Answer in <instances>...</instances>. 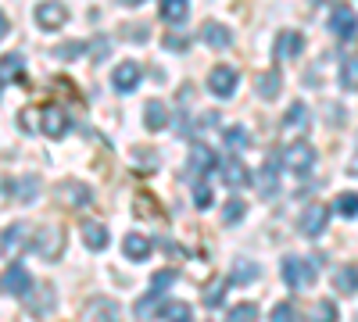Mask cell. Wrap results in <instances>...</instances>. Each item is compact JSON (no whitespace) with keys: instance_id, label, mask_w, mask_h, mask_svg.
Instances as JSON below:
<instances>
[{"instance_id":"cell-6","label":"cell","mask_w":358,"mask_h":322,"mask_svg":"<svg viewBox=\"0 0 358 322\" xmlns=\"http://www.w3.org/2000/svg\"><path fill=\"white\" fill-rule=\"evenodd\" d=\"M40 133L50 136V140H62L69 133V111L65 108H57V104H47L40 111Z\"/></svg>"},{"instance_id":"cell-5","label":"cell","mask_w":358,"mask_h":322,"mask_svg":"<svg viewBox=\"0 0 358 322\" xmlns=\"http://www.w3.org/2000/svg\"><path fill=\"white\" fill-rule=\"evenodd\" d=\"M330 33H334L337 40L358 36V11L348 8V4H337V8L330 11Z\"/></svg>"},{"instance_id":"cell-45","label":"cell","mask_w":358,"mask_h":322,"mask_svg":"<svg viewBox=\"0 0 358 322\" xmlns=\"http://www.w3.org/2000/svg\"><path fill=\"white\" fill-rule=\"evenodd\" d=\"M108 50H111V43H108V40H97V43H94V54H97V57H104Z\"/></svg>"},{"instance_id":"cell-44","label":"cell","mask_w":358,"mask_h":322,"mask_svg":"<svg viewBox=\"0 0 358 322\" xmlns=\"http://www.w3.org/2000/svg\"><path fill=\"white\" fill-rule=\"evenodd\" d=\"M319 315H326V319H337V305H330V301H319V308H315Z\"/></svg>"},{"instance_id":"cell-4","label":"cell","mask_w":358,"mask_h":322,"mask_svg":"<svg viewBox=\"0 0 358 322\" xmlns=\"http://www.w3.org/2000/svg\"><path fill=\"white\" fill-rule=\"evenodd\" d=\"M33 247H36V254H40L43 261H57V258H62V251H65V233L57 229V226H47V229L36 233Z\"/></svg>"},{"instance_id":"cell-1","label":"cell","mask_w":358,"mask_h":322,"mask_svg":"<svg viewBox=\"0 0 358 322\" xmlns=\"http://www.w3.org/2000/svg\"><path fill=\"white\" fill-rule=\"evenodd\" d=\"M0 290H4L8 298H22L25 301L29 294H33V276H29L25 265L15 261V265H8L4 272H0Z\"/></svg>"},{"instance_id":"cell-20","label":"cell","mask_w":358,"mask_h":322,"mask_svg":"<svg viewBox=\"0 0 358 322\" xmlns=\"http://www.w3.org/2000/svg\"><path fill=\"white\" fill-rule=\"evenodd\" d=\"M83 244L90 251H104L108 247V229L101 222H83Z\"/></svg>"},{"instance_id":"cell-22","label":"cell","mask_w":358,"mask_h":322,"mask_svg":"<svg viewBox=\"0 0 358 322\" xmlns=\"http://www.w3.org/2000/svg\"><path fill=\"white\" fill-rule=\"evenodd\" d=\"M22 68H25L22 54H4V57H0V86L15 82V79L22 75Z\"/></svg>"},{"instance_id":"cell-39","label":"cell","mask_w":358,"mask_h":322,"mask_svg":"<svg viewBox=\"0 0 358 322\" xmlns=\"http://www.w3.org/2000/svg\"><path fill=\"white\" fill-rule=\"evenodd\" d=\"M83 50H86V43H62L54 54H57V57H65V61H72V57H79Z\"/></svg>"},{"instance_id":"cell-36","label":"cell","mask_w":358,"mask_h":322,"mask_svg":"<svg viewBox=\"0 0 358 322\" xmlns=\"http://www.w3.org/2000/svg\"><path fill=\"white\" fill-rule=\"evenodd\" d=\"M25 301H29V298H25ZM29 312H36V315H43V312H54V290H50V286H43V298L29 301Z\"/></svg>"},{"instance_id":"cell-18","label":"cell","mask_w":358,"mask_h":322,"mask_svg":"<svg viewBox=\"0 0 358 322\" xmlns=\"http://www.w3.org/2000/svg\"><path fill=\"white\" fill-rule=\"evenodd\" d=\"M276 168H280L276 158H265V165H262V172H258V193H262V197H273V193H276Z\"/></svg>"},{"instance_id":"cell-26","label":"cell","mask_w":358,"mask_h":322,"mask_svg":"<svg viewBox=\"0 0 358 322\" xmlns=\"http://www.w3.org/2000/svg\"><path fill=\"white\" fill-rule=\"evenodd\" d=\"M283 126L294 133V129H308V104H301V101H294L290 108H287V119H283Z\"/></svg>"},{"instance_id":"cell-35","label":"cell","mask_w":358,"mask_h":322,"mask_svg":"<svg viewBox=\"0 0 358 322\" xmlns=\"http://www.w3.org/2000/svg\"><path fill=\"white\" fill-rule=\"evenodd\" d=\"M158 305H162V290H151V294H147L143 301H136V308H133V312H136L140 319H147V315H151Z\"/></svg>"},{"instance_id":"cell-24","label":"cell","mask_w":358,"mask_h":322,"mask_svg":"<svg viewBox=\"0 0 358 322\" xmlns=\"http://www.w3.org/2000/svg\"><path fill=\"white\" fill-rule=\"evenodd\" d=\"M190 315H194V308L187 301H162L158 305V319H165V322H179V319H190Z\"/></svg>"},{"instance_id":"cell-40","label":"cell","mask_w":358,"mask_h":322,"mask_svg":"<svg viewBox=\"0 0 358 322\" xmlns=\"http://www.w3.org/2000/svg\"><path fill=\"white\" fill-rule=\"evenodd\" d=\"M172 283H176V272H172V269L155 272V279H151V286H155V290H162V294H165V286H172Z\"/></svg>"},{"instance_id":"cell-29","label":"cell","mask_w":358,"mask_h":322,"mask_svg":"<svg viewBox=\"0 0 358 322\" xmlns=\"http://www.w3.org/2000/svg\"><path fill=\"white\" fill-rule=\"evenodd\" d=\"M341 86L344 90H358V57H344L341 61Z\"/></svg>"},{"instance_id":"cell-21","label":"cell","mask_w":358,"mask_h":322,"mask_svg":"<svg viewBox=\"0 0 358 322\" xmlns=\"http://www.w3.org/2000/svg\"><path fill=\"white\" fill-rule=\"evenodd\" d=\"M122 251H126V258H129V261H143L147 254H151V240H147L143 233H129L126 244H122Z\"/></svg>"},{"instance_id":"cell-27","label":"cell","mask_w":358,"mask_h":322,"mask_svg":"<svg viewBox=\"0 0 358 322\" xmlns=\"http://www.w3.org/2000/svg\"><path fill=\"white\" fill-rule=\"evenodd\" d=\"M158 11H162V18H165V22H179V18H187L190 0H162Z\"/></svg>"},{"instance_id":"cell-30","label":"cell","mask_w":358,"mask_h":322,"mask_svg":"<svg viewBox=\"0 0 358 322\" xmlns=\"http://www.w3.org/2000/svg\"><path fill=\"white\" fill-rule=\"evenodd\" d=\"M226 143L233 151H248L251 147V133L244 126H233V129H226Z\"/></svg>"},{"instance_id":"cell-7","label":"cell","mask_w":358,"mask_h":322,"mask_svg":"<svg viewBox=\"0 0 358 322\" xmlns=\"http://www.w3.org/2000/svg\"><path fill=\"white\" fill-rule=\"evenodd\" d=\"M283 165L294 175H308L312 165H315V151L308 147V143H290V147L283 151Z\"/></svg>"},{"instance_id":"cell-12","label":"cell","mask_w":358,"mask_h":322,"mask_svg":"<svg viewBox=\"0 0 358 322\" xmlns=\"http://www.w3.org/2000/svg\"><path fill=\"white\" fill-rule=\"evenodd\" d=\"M140 75H143V72H140L136 61H122V65L111 72V86H115L118 94H133L136 86H140Z\"/></svg>"},{"instance_id":"cell-16","label":"cell","mask_w":358,"mask_h":322,"mask_svg":"<svg viewBox=\"0 0 358 322\" xmlns=\"http://www.w3.org/2000/svg\"><path fill=\"white\" fill-rule=\"evenodd\" d=\"M301 50H305L301 33H280L276 36V57H280V61H290V57H297Z\"/></svg>"},{"instance_id":"cell-32","label":"cell","mask_w":358,"mask_h":322,"mask_svg":"<svg viewBox=\"0 0 358 322\" xmlns=\"http://www.w3.org/2000/svg\"><path fill=\"white\" fill-rule=\"evenodd\" d=\"M222 298H226V279H215L212 286L204 290V308H219Z\"/></svg>"},{"instance_id":"cell-3","label":"cell","mask_w":358,"mask_h":322,"mask_svg":"<svg viewBox=\"0 0 358 322\" xmlns=\"http://www.w3.org/2000/svg\"><path fill=\"white\" fill-rule=\"evenodd\" d=\"M326 222H330V204H308V208L301 212V222H297V229L305 233L308 240H315V237H322L326 233Z\"/></svg>"},{"instance_id":"cell-14","label":"cell","mask_w":358,"mask_h":322,"mask_svg":"<svg viewBox=\"0 0 358 322\" xmlns=\"http://www.w3.org/2000/svg\"><path fill=\"white\" fill-rule=\"evenodd\" d=\"M8 193L15 200H22V204H33L36 193H40V180H36V175H18V180L8 183Z\"/></svg>"},{"instance_id":"cell-11","label":"cell","mask_w":358,"mask_h":322,"mask_svg":"<svg viewBox=\"0 0 358 322\" xmlns=\"http://www.w3.org/2000/svg\"><path fill=\"white\" fill-rule=\"evenodd\" d=\"M208 86H212V94L215 97H233V90H236V68H229V65H215L212 72H208Z\"/></svg>"},{"instance_id":"cell-31","label":"cell","mask_w":358,"mask_h":322,"mask_svg":"<svg viewBox=\"0 0 358 322\" xmlns=\"http://www.w3.org/2000/svg\"><path fill=\"white\" fill-rule=\"evenodd\" d=\"M229 279L233 283H251V279H258V265H255V261H236Z\"/></svg>"},{"instance_id":"cell-38","label":"cell","mask_w":358,"mask_h":322,"mask_svg":"<svg viewBox=\"0 0 358 322\" xmlns=\"http://www.w3.org/2000/svg\"><path fill=\"white\" fill-rule=\"evenodd\" d=\"M194 200H197V208H212V190H208L201 180L194 183Z\"/></svg>"},{"instance_id":"cell-28","label":"cell","mask_w":358,"mask_h":322,"mask_svg":"<svg viewBox=\"0 0 358 322\" xmlns=\"http://www.w3.org/2000/svg\"><path fill=\"white\" fill-rule=\"evenodd\" d=\"M280 86H283V79H280V72H262L258 75V97H276L280 94Z\"/></svg>"},{"instance_id":"cell-19","label":"cell","mask_w":358,"mask_h":322,"mask_svg":"<svg viewBox=\"0 0 358 322\" xmlns=\"http://www.w3.org/2000/svg\"><path fill=\"white\" fill-rule=\"evenodd\" d=\"M143 126H147V129H165V126H169V108H165L162 101H147V108H143Z\"/></svg>"},{"instance_id":"cell-23","label":"cell","mask_w":358,"mask_h":322,"mask_svg":"<svg viewBox=\"0 0 358 322\" xmlns=\"http://www.w3.org/2000/svg\"><path fill=\"white\" fill-rule=\"evenodd\" d=\"M97 315H104V319H118V305H115L111 298H94V301L83 308V319H97Z\"/></svg>"},{"instance_id":"cell-13","label":"cell","mask_w":358,"mask_h":322,"mask_svg":"<svg viewBox=\"0 0 358 322\" xmlns=\"http://www.w3.org/2000/svg\"><path fill=\"white\" fill-rule=\"evenodd\" d=\"M187 168L194 175H204V172H212L215 168V151L208 147V143H194L190 154H187Z\"/></svg>"},{"instance_id":"cell-33","label":"cell","mask_w":358,"mask_h":322,"mask_svg":"<svg viewBox=\"0 0 358 322\" xmlns=\"http://www.w3.org/2000/svg\"><path fill=\"white\" fill-rule=\"evenodd\" d=\"M244 212H248V208H244V200H241V197H229V200H226V208H222V222H241Z\"/></svg>"},{"instance_id":"cell-37","label":"cell","mask_w":358,"mask_h":322,"mask_svg":"<svg viewBox=\"0 0 358 322\" xmlns=\"http://www.w3.org/2000/svg\"><path fill=\"white\" fill-rule=\"evenodd\" d=\"M229 319H233V322L258 319V305H251V301H244V305H233V308H229Z\"/></svg>"},{"instance_id":"cell-2","label":"cell","mask_w":358,"mask_h":322,"mask_svg":"<svg viewBox=\"0 0 358 322\" xmlns=\"http://www.w3.org/2000/svg\"><path fill=\"white\" fill-rule=\"evenodd\" d=\"M283 279L290 290H305L315 283V265L305 258H283Z\"/></svg>"},{"instance_id":"cell-41","label":"cell","mask_w":358,"mask_h":322,"mask_svg":"<svg viewBox=\"0 0 358 322\" xmlns=\"http://www.w3.org/2000/svg\"><path fill=\"white\" fill-rule=\"evenodd\" d=\"M165 47H169V50H187V47H190V36H176V33H172V36H165Z\"/></svg>"},{"instance_id":"cell-47","label":"cell","mask_w":358,"mask_h":322,"mask_svg":"<svg viewBox=\"0 0 358 322\" xmlns=\"http://www.w3.org/2000/svg\"><path fill=\"white\" fill-rule=\"evenodd\" d=\"M122 4H126V8H136V4H143V0H122Z\"/></svg>"},{"instance_id":"cell-8","label":"cell","mask_w":358,"mask_h":322,"mask_svg":"<svg viewBox=\"0 0 358 322\" xmlns=\"http://www.w3.org/2000/svg\"><path fill=\"white\" fill-rule=\"evenodd\" d=\"M54 197H57V204H65V208H86V204L94 200V193H90V186H83V183H72V180L57 183Z\"/></svg>"},{"instance_id":"cell-34","label":"cell","mask_w":358,"mask_h":322,"mask_svg":"<svg viewBox=\"0 0 358 322\" xmlns=\"http://www.w3.org/2000/svg\"><path fill=\"white\" fill-rule=\"evenodd\" d=\"M334 208H337L344 219H355V215H358V193H341Z\"/></svg>"},{"instance_id":"cell-43","label":"cell","mask_w":358,"mask_h":322,"mask_svg":"<svg viewBox=\"0 0 358 322\" xmlns=\"http://www.w3.org/2000/svg\"><path fill=\"white\" fill-rule=\"evenodd\" d=\"M290 315H294V308H290V305H287V301H283V305H276V308H273V319H280V322H287V319H290Z\"/></svg>"},{"instance_id":"cell-15","label":"cell","mask_w":358,"mask_h":322,"mask_svg":"<svg viewBox=\"0 0 358 322\" xmlns=\"http://www.w3.org/2000/svg\"><path fill=\"white\" fill-rule=\"evenodd\" d=\"M222 183H226L229 190H236V186H248V183H251V172H248V165H244L241 158H229V161H222Z\"/></svg>"},{"instance_id":"cell-48","label":"cell","mask_w":358,"mask_h":322,"mask_svg":"<svg viewBox=\"0 0 358 322\" xmlns=\"http://www.w3.org/2000/svg\"><path fill=\"white\" fill-rule=\"evenodd\" d=\"M312 4H330V0H312Z\"/></svg>"},{"instance_id":"cell-17","label":"cell","mask_w":358,"mask_h":322,"mask_svg":"<svg viewBox=\"0 0 358 322\" xmlns=\"http://www.w3.org/2000/svg\"><path fill=\"white\" fill-rule=\"evenodd\" d=\"M201 40H204L208 47H215V50H226V47L233 43L229 29H226V25H215V22H204V29H201Z\"/></svg>"},{"instance_id":"cell-42","label":"cell","mask_w":358,"mask_h":322,"mask_svg":"<svg viewBox=\"0 0 358 322\" xmlns=\"http://www.w3.org/2000/svg\"><path fill=\"white\" fill-rule=\"evenodd\" d=\"M36 119H40L36 111H22V129H29V133H36V129H40V122H36Z\"/></svg>"},{"instance_id":"cell-46","label":"cell","mask_w":358,"mask_h":322,"mask_svg":"<svg viewBox=\"0 0 358 322\" xmlns=\"http://www.w3.org/2000/svg\"><path fill=\"white\" fill-rule=\"evenodd\" d=\"M8 29H11V22H8V15H4V11H0V40L8 36Z\"/></svg>"},{"instance_id":"cell-25","label":"cell","mask_w":358,"mask_h":322,"mask_svg":"<svg viewBox=\"0 0 358 322\" xmlns=\"http://www.w3.org/2000/svg\"><path fill=\"white\" fill-rule=\"evenodd\" d=\"M334 279H337V290L341 294H358V265H341L337 272H334Z\"/></svg>"},{"instance_id":"cell-10","label":"cell","mask_w":358,"mask_h":322,"mask_svg":"<svg viewBox=\"0 0 358 322\" xmlns=\"http://www.w3.org/2000/svg\"><path fill=\"white\" fill-rule=\"evenodd\" d=\"M25 247H29V226L25 222L8 226L4 237H0V254H4V258H18Z\"/></svg>"},{"instance_id":"cell-9","label":"cell","mask_w":358,"mask_h":322,"mask_svg":"<svg viewBox=\"0 0 358 322\" xmlns=\"http://www.w3.org/2000/svg\"><path fill=\"white\" fill-rule=\"evenodd\" d=\"M36 25L40 29H62L69 22V8L62 4V0H43V4H36Z\"/></svg>"}]
</instances>
